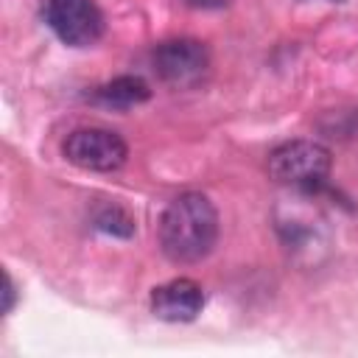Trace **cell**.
Segmentation results:
<instances>
[{
    "instance_id": "obj_1",
    "label": "cell",
    "mask_w": 358,
    "mask_h": 358,
    "mask_svg": "<svg viewBox=\"0 0 358 358\" xmlns=\"http://www.w3.org/2000/svg\"><path fill=\"white\" fill-rule=\"evenodd\" d=\"M218 241V213L204 193L176 196L159 218V246L173 263L204 260Z\"/></svg>"
},
{
    "instance_id": "obj_2",
    "label": "cell",
    "mask_w": 358,
    "mask_h": 358,
    "mask_svg": "<svg viewBox=\"0 0 358 358\" xmlns=\"http://www.w3.org/2000/svg\"><path fill=\"white\" fill-rule=\"evenodd\" d=\"M330 151L322 143L313 140H291L277 145L268 154V176L277 185L302 190V193H316L319 187H324L327 176H330Z\"/></svg>"
},
{
    "instance_id": "obj_3",
    "label": "cell",
    "mask_w": 358,
    "mask_h": 358,
    "mask_svg": "<svg viewBox=\"0 0 358 358\" xmlns=\"http://www.w3.org/2000/svg\"><path fill=\"white\" fill-rule=\"evenodd\" d=\"M62 151L67 162H73L76 168L98 171V173L117 171L129 157L126 140L117 131L101 129V126H84V129L70 131Z\"/></svg>"
},
{
    "instance_id": "obj_4",
    "label": "cell",
    "mask_w": 358,
    "mask_h": 358,
    "mask_svg": "<svg viewBox=\"0 0 358 358\" xmlns=\"http://www.w3.org/2000/svg\"><path fill=\"white\" fill-rule=\"evenodd\" d=\"M45 20L70 48H90L103 34V14L95 0H48Z\"/></svg>"
},
{
    "instance_id": "obj_5",
    "label": "cell",
    "mask_w": 358,
    "mask_h": 358,
    "mask_svg": "<svg viewBox=\"0 0 358 358\" xmlns=\"http://www.w3.org/2000/svg\"><path fill=\"white\" fill-rule=\"evenodd\" d=\"M210 53L199 39H168L154 50V70L165 84L193 87L204 78Z\"/></svg>"
},
{
    "instance_id": "obj_6",
    "label": "cell",
    "mask_w": 358,
    "mask_h": 358,
    "mask_svg": "<svg viewBox=\"0 0 358 358\" xmlns=\"http://www.w3.org/2000/svg\"><path fill=\"white\" fill-rule=\"evenodd\" d=\"M204 308V288L190 277H176L151 291V313L162 322H193Z\"/></svg>"
},
{
    "instance_id": "obj_7",
    "label": "cell",
    "mask_w": 358,
    "mask_h": 358,
    "mask_svg": "<svg viewBox=\"0 0 358 358\" xmlns=\"http://www.w3.org/2000/svg\"><path fill=\"white\" fill-rule=\"evenodd\" d=\"M148 95H151V90L140 76H117V78L101 84L92 92V101L101 106H109V109H131V106L148 101Z\"/></svg>"
},
{
    "instance_id": "obj_8",
    "label": "cell",
    "mask_w": 358,
    "mask_h": 358,
    "mask_svg": "<svg viewBox=\"0 0 358 358\" xmlns=\"http://www.w3.org/2000/svg\"><path fill=\"white\" fill-rule=\"evenodd\" d=\"M92 221H95V227H98L101 232H106V235H115V238H131V235H134V218H131L123 207H117V204L101 207Z\"/></svg>"
},
{
    "instance_id": "obj_9",
    "label": "cell",
    "mask_w": 358,
    "mask_h": 358,
    "mask_svg": "<svg viewBox=\"0 0 358 358\" xmlns=\"http://www.w3.org/2000/svg\"><path fill=\"white\" fill-rule=\"evenodd\" d=\"M14 299H17V288H14L11 277L6 274V277H3V313H11V308H14Z\"/></svg>"
},
{
    "instance_id": "obj_10",
    "label": "cell",
    "mask_w": 358,
    "mask_h": 358,
    "mask_svg": "<svg viewBox=\"0 0 358 358\" xmlns=\"http://www.w3.org/2000/svg\"><path fill=\"white\" fill-rule=\"evenodd\" d=\"M185 3H190V6H196V8H218V6H224L227 0H185Z\"/></svg>"
},
{
    "instance_id": "obj_11",
    "label": "cell",
    "mask_w": 358,
    "mask_h": 358,
    "mask_svg": "<svg viewBox=\"0 0 358 358\" xmlns=\"http://www.w3.org/2000/svg\"><path fill=\"white\" fill-rule=\"evenodd\" d=\"M333 3H341V0H333Z\"/></svg>"
}]
</instances>
